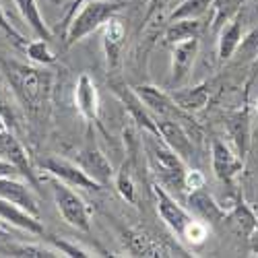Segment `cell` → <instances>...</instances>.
<instances>
[{"mask_svg":"<svg viewBox=\"0 0 258 258\" xmlns=\"http://www.w3.org/2000/svg\"><path fill=\"white\" fill-rule=\"evenodd\" d=\"M227 223H231L235 229H238L244 238H252V233L258 231V217L252 207H248V203L240 197L235 201V205L231 207V211L225 217Z\"/></svg>","mask_w":258,"mask_h":258,"instance_id":"cell-23","label":"cell"},{"mask_svg":"<svg viewBox=\"0 0 258 258\" xmlns=\"http://www.w3.org/2000/svg\"><path fill=\"white\" fill-rule=\"evenodd\" d=\"M15 5L21 13V17L25 19V23L31 27V31L39 37V39H52V29L48 27L44 15H41L37 0H15Z\"/></svg>","mask_w":258,"mask_h":258,"instance_id":"cell-24","label":"cell"},{"mask_svg":"<svg viewBox=\"0 0 258 258\" xmlns=\"http://www.w3.org/2000/svg\"><path fill=\"white\" fill-rule=\"evenodd\" d=\"M211 165H213L215 178L219 182H223L225 186L233 188V180L242 171L244 159H240L238 153H235L229 145H225L219 139H215L211 143Z\"/></svg>","mask_w":258,"mask_h":258,"instance_id":"cell-8","label":"cell"},{"mask_svg":"<svg viewBox=\"0 0 258 258\" xmlns=\"http://www.w3.org/2000/svg\"><path fill=\"white\" fill-rule=\"evenodd\" d=\"M244 3H246V0H242V7H244Z\"/></svg>","mask_w":258,"mask_h":258,"instance_id":"cell-46","label":"cell"},{"mask_svg":"<svg viewBox=\"0 0 258 258\" xmlns=\"http://www.w3.org/2000/svg\"><path fill=\"white\" fill-rule=\"evenodd\" d=\"M3 235H7V231H5L3 227H0V238H3Z\"/></svg>","mask_w":258,"mask_h":258,"instance_id":"cell-43","label":"cell"},{"mask_svg":"<svg viewBox=\"0 0 258 258\" xmlns=\"http://www.w3.org/2000/svg\"><path fill=\"white\" fill-rule=\"evenodd\" d=\"M254 213H256V217H258V205H256V207H254Z\"/></svg>","mask_w":258,"mask_h":258,"instance_id":"cell-44","label":"cell"},{"mask_svg":"<svg viewBox=\"0 0 258 258\" xmlns=\"http://www.w3.org/2000/svg\"><path fill=\"white\" fill-rule=\"evenodd\" d=\"M0 29H3V31H5V33H7L9 37H13V39L17 41L19 46L23 44V41H27V39H25L23 35H21V33H19V31H17V29H15V27H13L11 23H9V19H7L5 11H3V5H0Z\"/></svg>","mask_w":258,"mask_h":258,"instance_id":"cell-35","label":"cell"},{"mask_svg":"<svg viewBox=\"0 0 258 258\" xmlns=\"http://www.w3.org/2000/svg\"><path fill=\"white\" fill-rule=\"evenodd\" d=\"M252 75H258V54H256V58L252 62Z\"/></svg>","mask_w":258,"mask_h":258,"instance_id":"cell-41","label":"cell"},{"mask_svg":"<svg viewBox=\"0 0 258 258\" xmlns=\"http://www.w3.org/2000/svg\"><path fill=\"white\" fill-rule=\"evenodd\" d=\"M87 3H91V0H73V3L67 7V13H64V17H62V27H64V31H67V27L71 25V21L75 19V15L87 5Z\"/></svg>","mask_w":258,"mask_h":258,"instance_id":"cell-36","label":"cell"},{"mask_svg":"<svg viewBox=\"0 0 258 258\" xmlns=\"http://www.w3.org/2000/svg\"><path fill=\"white\" fill-rule=\"evenodd\" d=\"M186 209L195 215V217L203 219L205 223H219V221H225L227 217V211L221 209V205L215 201L209 192L203 188L199 190H192L186 195Z\"/></svg>","mask_w":258,"mask_h":258,"instance_id":"cell-14","label":"cell"},{"mask_svg":"<svg viewBox=\"0 0 258 258\" xmlns=\"http://www.w3.org/2000/svg\"><path fill=\"white\" fill-rule=\"evenodd\" d=\"M0 197L39 217V203L23 182H17L11 176H0Z\"/></svg>","mask_w":258,"mask_h":258,"instance_id":"cell-18","label":"cell"},{"mask_svg":"<svg viewBox=\"0 0 258 258\" xmlns=\"http://www.w3.org/2000/svg\"><path fill=\"white\" fill-rule=\"evenodd\" d=\"M75 103H77V110L79 114L87 120V122H95L99 116V93L93 79L83 73L77 81V87H75Z\"/></svg>","mask_w":258,"mask_h":258,"instance_id":"cell-17","label":"cell"},{"mask_svg":"<svg viewBox=\"0 0 258 258\" xmlns=\"http://www.w3.org/2000/svg\"><path fill=\"white\" fill-rule=\"evenodd\" d=\"M207 238H209V223H205L203 219L195 217V221L188 225V229H186V233H184V240H186L188 244H192V246H199V244H203Z\"/></svg>","mask_w":258,"mask_h":258,"instance_id":"cell-32","label":"cell"},{"mask_svg":"<svg viewBox=\"0 0 258 258\" xmlns=\"http://www.w3.org/2000/svg\"><path fill=\"white\" fill-rule=\"evenodd\" d=\"M240 50L248 56H256L258 54V23L242 37V44H240Z\"/></svg>","mask_w":258,"mask_h":258,"instance_id":"cell-33","label":"cell"},{"mask_svg":"<svg viewBox=\"0 0 258 258\" xmlns=\"http://www.w3.org/2000/svg\"><path fill=\"white\" fill-rule=\"evenodd\" d=\"M50 244L62 254V256H73V258H91V256H97L95 252H91V250H87V248H83V246H79V244H73V242H69V240H58L56 235H50Z\"/></svg>","mask_w":258,"mask_h":258,"instance_id":"cell-31","label":"cell"},{"mask_svg":"<svg viewBox=\"0 0 258 258\" xmlns=\"http://www.w3.org/2000/svg\"><path fill=\"white\" fill-rule=\"evenodd\" d=\"M163 3H167V0H151V3H149V13H153V11L161 9Z\"/></svg>","mask_w":258,"mask_h":258,"instance_id":"cell-40","label":"cell"},{"mask_svg":"<svg viewBox=\"0 0 258 258\" xmlns=\"http://www.w3.org/2000/svg\"><path fill=\"white\" fill-rule=\"evenodd\" d=\"M242 29H244V13L240 11L231 21H227V23L217 31V35H219V39H217V54H219L221 62H227L235 54V50H240L242 37H244Z\"/></svg>","mask_w":258,"mask_h":258,"instance_id":"cell-19","label":"cell"},{"mask_svg":"<svg viewBox=\"0 0 258 258\" xmlns=\"http://www.w3.org/2000/svg\"><path fill=\"white\" fill-rule=\"evenodd\" d=\"M126 39V27L118 17H112L107 23L103 25V50H105V58L107 64L114 69L118 60H120V52Z\"/></svg>","mask_w":258,"mask_h":258,"instance_id":"cell-21","label":"cell"},{"mask_svg":"<svg viewBox=\"0 0 258 258\" xmlns=\"http://www.w3.org/2000/svg\"><path fill=\"white\" fill-rule=\"evenodd\" d=\"M52 195H54L56 209L62 215L64 221L77 229H81V231H85V233L91 231V209L73 190V186L54 178L52 180Z\"/></svg>","mask_w":258,"mask_h":258,"instance_id":"cell-5","label":"cell"},{"mask_svg":"<svg viewBox=\"0 0 258 258\" xmlns=\"http://www.w3.org/2000/svg\"><path fill=\"white\" fill-rule=\"evenodd\" d=\"M75 161L85 169V174L91 176L97 184H101L103 188L110 184L114 180V169H112V163L107 161V157L99 151V149L95 145H89L81 149V151L77 153Z\"/></svg>","mask_w":258,"mask_h":258,"instance_id":"cell-13","label":"cell"},{"mask_svg":"<svg viewBox=\"0 0 258 258\" xmlns=\"http://www.w3.org/2000/svg\"><path fill=\"white\" fill-rule=\"evenodd\" d=\"M0 219H3L5 223H11L19 229L27 231V233H33V235L44 233V225H41L39 217H35V215L27 213L25 209L17 207L15 203H11L3 197H0Z\"/></svg>","mask_w":258,"mask_h":258,"instance_id":"cell-20","label":"cell"},{"mask_svg":"<svg viewBox=\"0 0 258 258\" xmlns=\"http://www.w3.org/2000/svg\"><path fill=\"white\" fill-rule=\"evenodd\" d=\"M0 114H3V118L9 122V126L11 128H15L17 126V118H15V112H13V107L9 105V101L0 95Z\"/></svg>","mask_w":258,"mask_h":258,"instance_id":"cell-37","label":"cell"},{"mask_svg":"<svg viewBox=\"0 0 258 258\" xmlns=\"http://www.w3.org/2000/svg\"><path fill=\"white\" fill-rule=\"evenodd\" d=\"M39 167L44 169L48 176L58 178V180H62L64 184H69L73 188H85V190H101L103 188L91 176L85 174V169L77 161H69V159L50 155V157L39 161Z\"/></svg>","mask_w":258,"mask_h":258,"instance_id":"cell-7","label":"cell"},{"mask_svg":"<svg viewBox=\"0 0 258 258\" xmlns=\"http://www.w3.org/2000/svg\"><path fill=\"white\" fill-rule=\"evenodd\" d=\"M135 93L139 95V99L145 103V107L153 116H161V118H169L178 124H182L186 131L190 133V137L195 141H201V128L199 124L195 122L192 114L184 112L182 107L174 101L169 93L161 91L159 87H153V85H137L135 87Z\"/></svg>","mask_w":258,"mask_h":258,"instance_id":"cell-3","label":"cell"},{"mask_svg":"<svg viewBox=\"0 0 258 258\" xmlns=\"http://www.w3.org/2000/svg\"><path fill=\"white\" fill-rule=\"evenodd\" d=\"M256 112H258V101H256Z\"/></svg>","mask_w":258,"mask_h":258,"instance_id":"cell-45","label":"cell"},{"mask_svg":"<svg viewBox=\"0 0 258 258\" xmlns=\"http://www.w3.org/2000/svg\"><path fill=\"white\" fill-rule=\"evenodd\" d=\"M50 41L48 39H35V41H23L21 44V48H23V52L33 60V62H37V64H54L56 62V56L52 54V50H50Z\"/></svg>","mask_w":258,"mask_h":258,"instance_id":"cell-29","label":"cell"},{"mask_svg":"<svg viewBox=\"0 0 258 258\" xmlns=\"http://www.w3.org/2000/svg\"><path fill=\"white\" fill-rule=\"evenodd\" d=\"M122 7H124L122 3H107V0H91V3H87L67 27V46H75L83 37L97 31L112 17H116L122 11Z\"/></svg>","mask_w":258,"mask_h":258,"instance_id":"cell-4","label":"cell"},{"mask_svg":"<svg viewBox=\"0 0 258 258\" xmlns=\"http://www.w3.org/2000/svg\"><path fill=\"white\" fill-rule=\"evenodd\" d=\"M205 186V176L201 174L199 169H186V176H184V192L188 195V192L192 190H199Z\"/></svg>","mask_w":258,"mask_h":258,"instance_id":"cell-34","label":"cell"},{"mask_svg":"<svg viewBox=\"0 0 258 258\" xmlns=\"http://www.w3.org/2000/svg\"><path fill=\"white\" fill-rule=\"evenodd\" d=\"M5 128H11V126H9V122L3 118V114H0V131H5Z\"/></svg>","mask_w":258,"mask_h":258,"instance_id":"cell-42","label":"cell"},{"mask_svg":"<svg viewBox=\"0 0 258 258\" xmlns=\"http://www.w3.org/2000/svg\"><path fill=\"white\" fill-rule=\"evenodd\" d=\"M124 246L131 256H188L184 250L169 248L165 242L157 240L155 235L143 229H126Z\"/></svg>","mask_w":258,"mask_h":258,"instance_id":"cell-9","label":"cell"},{"mask_svg":"<svg viewBox=\"0 0 258 258\" xmlns=\"http://www.w3.org/2000/svg\"><path fill=\"white\" fill-rule=\"evenodd\" d=\"M153 195L157 201V213L163 219V223L169 227V231L176 235V238L184 240V233L188 229V225L195 221V215H192L180 201H176V197L171 195L169 190H165L159 182L153 186Z\"/></svg>","mask_w":258,"mask_h":258,"instance_id":"cell-6","label":"cell"},{"mask_svg":"<svg viewBox=\"0 0 258 258\" xmlns=\"http://www.w3.org/2000/svg\"><path fill=\"white\" fill-rule=\"evenodd\" d=\"M203 31H205V21L203 19H178V21H169V25L165 29V41L174 46V44H178V41L201 37Z\"/></svg>","mask_w":258,"mask_h":258,"instance_id":"cell-25","label":"cell"},{"mask_svg":"<svg viewBox=\"0 0 258 258\" xmlns=\"http://www.w3.org/2000/svg\"><path fill=\"white\" fill-rule=\"evenodd\" d=\"M112 91H114L116 97L126 105V110L131 112L133 120H135L141 128H145L147 133H153L155 137H159V135H157V126H155L153 114L145 107V103L139 99V95L135 93V89L126 87V85H122V83H112Z\"/></svg>","mask_w":258,"mask_h":258,"instance_id":"cell-15","label":"cell"},{"mask_svg":"<svg viewBox=\"0 0 258 258\" xmlns=\"http://www.w3.org/2000/svg\"><path fill=\"white\" fill-rule=\"evenodd\" d=\"M0 157L7 159L9 163H13L19 174L23 178H27V182L33 188L39 186V180H37L35 171H33L29 155L25 151V147L21 145L19 139L13 135V128H5V131H0Z\"/></svg>","mask_w":258,"mask_h":258,"instance_id":"cell-10","label":"cell"},{"mask_svg":"<svg viewBox=\"0 0 258 258\" xmlns=\"http://www.w3.org/2000/svg\"><path fill=\"white\" fill-rule=\"evenodd\" d=\"M114 182H116V188L120 192V197L124 201H128L131 205H137V186H135V180H133V174H131V167H128L126 163L116 174Z\"/></svg>","mask_w":258,"mask_h":258,"instance_id":"cell-30","label":"cell"},{"mask_svg":"<svg viewBox=\"0 0 258 258\" xmlns=\"http://www.w3.org/2000/svg\"><path fill=\"white\" fill-rule=\"evenodd\" d=\"M225 131L231 139L233 151L238 153L240 159H246L248 149H250V114L246 107L229 112L225 116Z\"/></svg>","mask_w":258,"mask_h":258,"instance_id":"cell-16","label":"cell"},{"mask_svg":"<svg viewBox=\"0 0 258 258\" xmlns=\"http://www.w3.org/2000/svg\"><path fill=\"white\" fill-rule=\"evenodd\" d=\"M0 67H3L17 99L25 107L27 116L33 120H39L46 114L50 103L52 75L35 67H27L23 62L7 60V58H0Z\"/></svg>","mask_w":258,"mask_h":258,"instance_id":"cell-1","label":"cell"},{"mask_svg":"<svg viewBox=\"0 0 258 258\" xmlns=\"http://www.w3.org/2000/svg\"><path fill=\"white\" fill-rule=\"evenodd\" d=\"M3 252L7 256H15V258H58V256H62L54 246L50 248L44 244H11Z\"/></svg>","mask_w":258,"mask_h":258,"instance_id":"cell-27","label":"cell"},{"mask_svg":"<svg viewBox=\"0 0 258 258\" xmlns=\"http://www.w3.org/2000/svg\"><path fill=\"white\" fill-rule=\"evenodd\" d=\"M244 5L248 7V15H244V17H248V19L254 21V23H258V0H246Z\"/></svg>","mask_w":258,"mask_h":258,"instance_id":"cell-38","label":"cell"},{"mask_svg":"<svg viewBox=\"0 0 258 258\" xmlns=\"http://www.w3.org/2000/svg\"><path fill=\"white\" fill-rule=\"evenodd\" d=\"M153 118H155L159 139L167 147L174 149L184 161L192 159V155H195V145H192V137L186 128L174 120H169V118H161V116H153Z\"/></svg>","mask_w":258,"mask_h":258,"instance_id":"cell-11","label":"cell"},{"mask_svg":"<svg viewBox=\"0 0 258 258\" xmlns=\"http://www.w3.org/2000/svg\"><path fill=\"white\" fill-rule=\"evenodd\" d=\"M171 97H174V101L184 112H188V114L201 112V110H205V105L211 99V83H201L197 87H188V89L178 87L174 93H171Z\"/></svg>","mask_w":258,"mask_h":258,"instance_id":"cell-22","label":"cell"},{"mask_svg":"<svg viewBox=\"0 0 258 258\" xmlns=\"http://www.w3.org/2000/svg\"><path fill=\"white\" fill-rule=\"evenodd\" d=\"M242 0H213L211 9V29L217 33L227 21H231L235 15L240 13Z\"/></svg>","mask_w":258,"mask_h":258,"instance_id":"cell-26","label":"cell"},{"mask_svg":"<svg viewBox=\"0 0 258 258\" xmlns=\"http://www.w3.org/2000/svg\"><path fill=\"white\" fill-rule=\"evenodd\" d=\"M143 147L147 153V163L155 174L157 182L176 195H186L184 192V176H186V161L174 151L171 147H167L159 137L153 133H147L143 137Z\"/></svg>","mask_w":258,"mask_h":258,"instance_id":"cell-2","label":"cell"},{"mask_svg":"<svg viewBox=\"0 0 258 258\" xmlns=\"http://www.w3.org/2000/svg\"><path fill=\"white\" fill-rule=\"evenodd\" d=\"M213 0H182V3L171 11L169 21L178 19H203L211 13Z\"/></svg>","mask_w":258,"mask_h":258,"instance_id":"cell-28","label":"cell"},{"mask_svg":"<svg viewBox=\"0 0 258 258\" xmlns=\"http://www.w3.org/2000/svg\"><path fill=\"white\" fill-rule=\"evenodd\" d=\"M15 171H17V167L13 163H9L7 159L0 157V176H13Z\"/></svg>","mask_w":258,"mask_h":258,"instance_id":"cell-39","label":"cell"},{"mask_svg":"<svg viewBox=\"0 0 258 258\" xmlns=\"http://www.w3.org/2000/svg\"><path fill=\"white\" fill-rule=\"evenodd\" d=\"M197 54H199V37L174 44V48H171V77H169V85L174 89H178L190 75Z\"/></svg>","mask_w":258,"mask_h":258,"instance_id":"cell-12","label":"cell"}]
</instances>
